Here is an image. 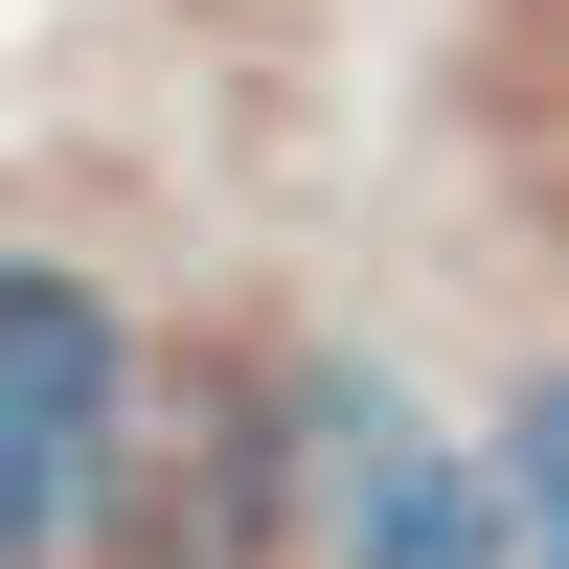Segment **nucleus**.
Segmentation results:
<instances>
[{
    "label": "nucleus",
    "mask_w": 569,
    "mask_h": 569,
    "mask_svg": "<svg viewBox=\"0 0 569 569\" xmlns=\"http://www.w3.org/2000/svg\"><path fill=\"white\" fill-rule=\"evenodd\" d=\"M137 525V319L114 273L0 251V569H91Z\"/></svg>",
    "instance_id": "nucleus-1"
},
{
    "label": "nucleus",
    "mask_w": 569,
    "mask_h": 569,
    "mask_svg": "<svg viewBox=\"0 0 569 569\" xmlns=\"http://www.w3.org/2000/svg\"><path fill=\"white\" fill-rule=\"evenodd\" d=\"M501 547H525V569H569V365H525V388H501Z\"/></svg>",
    "instance_id": "nucleus-4"
},
{
    "label": "nucleus",
    "mask_w": 569,
    "mask_h": 569,
    "mask_svg": "<svg viewBox=\"0 0 569 569\" xmlns=\"http://www.w3.org/2000/svg\"><path fill=\"white\" fill-rule=\"evenodd\" d=\"M273 479H297V525L342 569H525L501 547V456L433 433L388 365H297V388H273Z\"/></svg>",
    "instance_id": "nucleus-2"
},
{
    "label": "nucleus",
    "mask_w": 569,
    "mask_h": 569,
    "mask_svg": "<svg viewBox=\"0 0 569 569\" xmlns=\"http://www.w3.org/2000/svg\"><path fill=\"white\" fill-rule=\"evenodd\" d=\"M456 137L525 206H569V0H456Z\"/></svg>",
    "instance_id": "nucleus-3"
}]
</instances>
